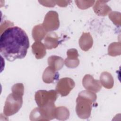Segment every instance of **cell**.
Returning <instances> with one entry per match:
<instances>
[{
    "label": "cell",
    "mask_w": 121,
    "mask_h": 121,
    "mask_svg": "<svg viewBox=\"0 0 121 121\" xmlns=\"http://www.w3.org/2000/svg\"><path fill=\"white\" fill-rule=\"evenodd\" d=\"M29 47L26 33L21 28L13 26L8 27L0 36V52L8 61L25 57Z\"/></svg>",
    "instance_id": "1"
},
{
    "label": "cell",
    "mask_w": 121,
    "mask_h": 121,
    "mask_svg": "<svg viewBox=\"0 0 121 121\" xmlns=\"http://www.w3.org/2000/svg\"><path fill=\"white\" fill-rule=\"evenodd\" d=\"M96 98L95 93L88 90H84L78 94L76 107V113L78 117L82 119L89 118L92 105Z\"/></svg>",
    "instance_id": "2"
},
{
    "label": "cell",
    "mask_w": 121,
    "mask_h": 121,
    "mask_svg": "<svg viewBox=\"0 0 121 121\" xmlns=\"http://www.w3.org/2000/svg\"><path fill=\"white\" fill-rule=\"evenodd\" d=\"M23 95L12 91L8 95L3 108V113L5 116L13 115L19 111L23 104Z\"/></svg>",
    "instance_id": "3"
},
{
    "label": "cell",
    "mask_w": 121,
    "mask_h": 121,
    "mask_svg": "<svg viewBox=\"0 0 121 121\" xmlns=\"http://www.w3.org/2000/svg\"><path fill=\"white\" fill-rule=\"evenodd\" d=\"M58 97V93L56 90L46 91L39 90L36 92L35 99L38 107L44 106L51 103H54Z\"/></svg>",
    "instance_id": "4"
},
{
    "label": "cell",
    "mask_w": 121,
    "mask_h": 121,
    "mask_svg": "<svg viewBox=\"0 0 121 121\" xmlns=\"http://www.w3.org/2000/svg\"><path fill=\"white\" fill-rule=\"evenodd\" d=\"M42 25L47 32H52L58 29L60 26L58 13L52 10L47 13Z\"/></svg>",
    "instance_id": "5"
},
{
    "label": "cell",
    "mask_w": 121,
    "mask_h": 121,
    "mask_svg": "<svg viewBox=\"0 0 121 121\" xmlns=\"http://www.w3.org/2000/svg\"><path fill=\"white\" fill-rule=\"evenodd\" d=\"M75 83L69 78H63L60 79L56 86V91L62 96L68 95L75 87Z\"/></svg>",
    "instance_id": "6"
},
{
    "label": "cell",
    "mask_w": 121,
    "mask_h": 121,
    "mask_svg": "<svg viewBox=\"0 0 121 121\" xmlns=\"http://www.w3.org/2000/svg\"><path fill=\"white\" fill-rule=\"evenodd\" d=\"M82 85L86 90L94 93L99 92L102 88L100 81L95 79L93 77L89 74L85 75L82 79Z\"/></svg>",
    "instance_id": "7"
},
{
    "label": "cell",
    "mask_w": 121,
    "mask_h": 121,
    "mask_svg": "<svg viewBox=\"0 0 121 121\" xmlns=\"http://www.w3.org/2000/svg\"><path fill=\"white\" fill-rule=\"evenodd\" d=\"M67 58L64 60V64L69 68H75L79 64V60L78 59L79 56L78 51L75 49H70L67 52Z\"/></svg>",
    "instance_id": "8"
},
{
    "label": "cell",
    "mask_w": 121,
    "mask_h": 121,
    "mask_svg": "<svg viewBox=\"0 0 121 121\" xmlns=\"http://www.w3.org/2000/svg\"><path fill=\"white\" fill-rule=\"evenodd\" d=\"M59 75L57 70L52 67L49 66L44 70L42 79L43 81L47 84H50L57 80L59 78Z\"/></svg>",
    "instance_id": "9"
},
{
    "label": "cell",
    "mask_w": 121,
    "mask_h": 121,
    "mask_svg": "<svg viewBox=\"0 0 121 121\" xmlns=\"http://www.w3.org/2000/svg\"><path fill=\"white\" fill-rule=\"evenodd\" d=\"M79 46L84 51H88L93 46V39L90 33H83L79 39Z\"/></svg>",
    "instance_id": "10"
},
{
    "label": "cell",
    "mask_w": 121,
    "mask_h": 121,
    "mask_svg": "<svg viewBox=\"0 0 121 121\" xmlns=\"http://www.w3.org/2000/svg\"><path fill=\"white\" fill-rule=\"evenodd\" d=\"M59 37L54 32H51L46 35L44 38V45L46 49L51 50L58 47L60 42Z\"/></svg>",
    "instance_id": "11"
},
{
    "label": "cell",
    "mask_w": 121,
    "mask_h": 121,
    "mask_svg": "<svg viewBox=\"0 0 121 121\" xmlns=\"http://www.w3.org/2000/svg\"><path fill=\"white\" fill-rule=\"evenodd\" d=\"M107 1L97 0L93 7V10L95 13L98 16H105L110 13L112 9L106 4Z\"/></svg>",
    "instance_id": "12"
},
{
    "label": "cell",
    "mask_w": 121,
    "mask_h": 121,
    "mask_svg": "<svg viewBox=\"0 0 121 121\" xmlns=\"http://www.w3.org/2000/svg\"><path fill=\"white\" fill-rule=\"evenodd\" d=\"M32 51L37 59L43 58L46 55V47L40 41H35L32 45Z\"/></svg>",
    "instance_id": "13"
},
{
    "label": "cell",
    "mask_w": 121,
    "mask_h": 121,
    "mask_svg": "<svg viewBox=\"0 0 121 121\" xmlns=\"http://www.w3.org/2000/svg\"><path fill=\"white\" fill-rule=\"evenodd\" d=\"M47 31L44 29L42 24H39L35 26L32 30V35L33 39L35 41H40L46 35Z\"/></svg>",
    "instance_id": "14"
},
{
    "label": "cell",
    "mask_w": 121,
    "mask_h": 121,
    "mask_svg": "<svg viewBox=\"0 0 121 121\" xmlns=\"http://www.w3.org/2000/svg\"><path fill=\"white\" fill-rule=\"evenodd\" d=\"M100 80L101 85L106 88L111 89L113 86V78L112 75L107 71H104L101 74Z\"/></svg>",
    "instance_id": "15"
},
{
    "label": "cell",
    "mask_w": 121,
    "mask_h": 121,
    "mask_svg": "<svg viewBox=\"0 0 121 121\" xmlns=\"http://www.w3.org/2000/svg\"><path fill=\"white\" fill-rule=\"evenodd\" d=\"M48 63L49 66L58 71L63 67L64 64V60L60 57L52 55L48 58Z\"/></svg>",
    "instance_id": "16"
},
{
    "label": "cell",
    "mask_w": 121,
    "mask_h": 121,
    "mask_svg": "<svg viewBox=\"0 0 121 121\" xmlns=\"http://www.w3.org/2000/svg\"><path fill=\"white\" fill-rule=\"evenodd\" d=\"M69 116V112L67 108L64 106L56 107L55 111V118L58 120L64 121L67 120Z\"/></svg>",
    "instance_id": "17"
},
{
    "label": "cell",
    "mask_w": 121,
    "mask_h": 121,
    "mask_svg": "<svg viewBox=\"0 0 121 121\" xmlns=\"http://www.w3.org/2000/svg\"><path fill=\"white\" fill-rule=\"evenodd\" d=\"M108 54L112 56H116L121 54L120 43H112L108 48Z\"/></svg>",
    "instance_id": "18"
},
{
    "label": "cell",
    "mask_w": 121,
    "mask_h": 121,
    "mask_svg": "<svg viewBox=\"0 0 121 121\" xmlns=\"http://www.w3.org/2000/svg\"><path fill=\"white\" fill-rule=\"evenodd\" d=\"M95 2V1H75V2L76 3V4L78 8L82 9L89 8L94 4Z\"/></svg>",
    "instance_id": "19"
},
{
    "label": "cell",
    "mask_w": 121,
    "mask_h": 121,
    "mask_svg": "<svg viewBox=\"0 0 121 121\" xmlns=\"http://www.w3.org/2000/svg\"><path fill=\"white\" fill-rule=\"evenodd\" d=\"M117 14L118 12H112L109 14V17L112 21L114 24H115L116 26H120V22H119L117 20Z\"/></svg>",
    "instance_id": "20"
}]
</instances>
